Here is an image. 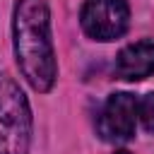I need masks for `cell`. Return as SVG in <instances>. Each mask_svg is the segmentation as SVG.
<instances>
[{"label": "cell", "mask_w": 154, "mask_h": 154, "mask_svg": "<svg viewBox=\"0 0 154 154\" xmlns=\"http://www.w3.org/2000/svg\"><path fill=\"white\" fill-rule=\"evenodd\" d=\"M12 43L19 72L31 89L46 94L58 77L55 51L51 41V12L46 0H17L12 14Z\"/></svg>", "instance_id": "cell-1"}, {"label": "cell", "mask_w": 154, "mask_h": 154, "mask_svg": "<svg viewBox=\"0 0 154 154\" xmlns=\"http://www.w3.org/2000/svg\"><path fill=\"white\" fill-rule=\"evenodd\" d=\"M31 108L22 87L0 72V154H29Z\"/></svg>", "instance_id": "cell-2"}, {"label": "cell", "mask_w": 154, "mask_h": 154, "mask_svg": "<svg viewBox=\"0 0 154 154\" xmlns=\"http://www.w3.org/2000/svg\"><path fill=\"white\" fill-rule=\"evenodd\" d=\"M82 29L94 41H116L128 31V0H87L79 14Z\"/></svg>", "instance_id": "cell-3"}, {"label": "cell", "mask_w": 154, "mask_h": 154, "mask_svg": "<svg viewBox=\"0 0 154 154\" xmlns=\"http://www.w3.org/2000/svg\"><path fill=\"white\" fill-rule=\"evenodd\" d=\"M135 123H137V99L128 91H118L106 99L96 120V130L101 140L120 144V142L132 140Z\"/></svg>", "instance_id": "cell-4"}, {"label": "cell", "mask_w": 154, "mask_h": 154, "mask_svg": "<svg viewBox=\"0 0 154 154\" xmlns=\"http://www.w3.org/2000/svg\"><path fill=\"white\" fill-rule=\"evenodd\" d=\"M149 75H154V43L152 41H135L116 55V77L137 82Z\"/></svg>", "instance_id": "cell-5"}, {"label": "cell", "mask_w": 154, "mask_h": 154, "mask_svg": "<svg viewBox=\"0 0 154 154\" xmlns=\"http://www.w3.org/2000/svg\"><path fill=\"white\" fill-rule=\"evenodd\" d=\"M137 118L142 120V125H144L147 132H154V91L144 94L137 101Z\"/></svg>", "instance_id": "cell-6"}, {"label": "cell", "mask_w": 154, "mask_h": 154, "mask_svg": "<svg viewBox=\"0 0 154 154\" xmlns=\"http://www.w3.org/2000/svg\"><path fill=\"white\" fill-rule=\"evenodd\" d=\"M116 154H130V152H128V149H120V152H116Z\"/></svg>", "instance_id": "cell-7"}]
</instances>
